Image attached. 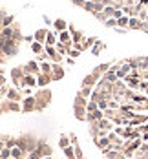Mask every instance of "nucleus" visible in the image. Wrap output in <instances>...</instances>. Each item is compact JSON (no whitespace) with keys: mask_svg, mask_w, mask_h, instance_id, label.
<instances>
[{"mask_svg":"<svg viewBox=\"0 0 148 159\" xmlns=\"http://www.w3.org/2000/svg\"><path fill=\"white\" fill-rule=\"evenodd\" d=\"M37 144H38V141L35 139V135H31V134H24V135H20V137L16 139V146L22 148L26 154L33 152V150L37 148Z\"/></svg>","mask_w":148,"mask_h":159,"instance_id":"f257e3e1","label":"nucleus"},{"mask_svg":"<svg viewBox=\"0 0 148 159\" xmlns=\"http://www.w3.org/2000/svg\"><path fill=\"white\" fill-rule=\"evenodd\" d=\"M35 102H37V111H42L49 102H51V92L46 90V88H40L37 93H35Z\"/></svg>","mask_w":148,"mask_h":159,"instance_id":"f03ea898","label":"nucleus"},{"mask_svg":"<svg viewBox=\"0 0 148 159\" xmlns=\"http://www.w3.org/2000/svg\"><path fill=\"white\" fill-rule=\"evenodd\" d=\"M18 48H20V42H16L13 39H4V48H2V53L7 57V59H11V57H15L16 53H18Z\"/></svg>","mask_w":148,"mask_h":159,"instance_id":"7ed1b4c3","label":"nucleus"},{"mask_svg":"<svg viewBox=\"0 0 148 159\" xmlns=\"http://www.w3.org/2000/svg\"><path fill=\"white\" fill-rule=\"evenodd\" d=\"M24 75H26V71H24V66H13L11 68V71H9V77L13 80V84L18 86V82L24 79Z\"/></svg>","mask_w":148,"mask_h":159,"instance_id":"20e7f679","label":"nucleus"},{"mask_svg":"<svg viewBox=\"0 0 148 159\" xmlns=\"http://www.w3.org/2000/svg\"><path fill=\"white\" fill-rule=\"evenodd\" d=\"M35 108H37V102H35V95H28L26 99H22V111H24V113L35 111Z\"/></svg>","mask_w":148,"mask_h":159,"instance_id":"39448f33","label":"nucleus"},{"mask_svg":"<svg viewBox=\"0 0 148 159\" xmlns=\"http://www.w3.org/2000/svg\"><path fill=\"white\" fill-rule=\"evenodd\" d=\"M24 71H26V75H38L40 73V64L37 62V59L29 61V62L24 64Z\"/></svg>","mask_w":148,"mask_h":159,"instance_id":"423d86ee","label":"nucleus"},{"mask_svg":"<svg viewBox=\"0 0 148 159\" xmlns=\"http://www.w3.org/2000/svg\"><path fill=\"white\" fill-rule=\"evenodd\" d=\"M37 86V75H24V79L18 82V90H24V88H33Z\"/></svg>","mask_w":148,"mask_h":159,"instance_id":"0eeeda50","label":"nucleus"},{"mask_svg":"<svg viewBox=\"0 0 148 159\" xmlns=\"http://www.w3.org/2000/svg\"><path fill=\"white\" fill-rule=\"evenodd\" d=\"M64 77V66L62 64H51V80H61Z\"/></svg>","mask_w":148,"mask_h":159,"instance_id":"6e6552de","label":"nucleus"},{"mask_svg":"<svg viewBox=\"0 0 148 159\" xmlns=\"http://www.w3.org/2000/svg\"><path fill=\"white\" fill-rule=\"evenodd\" d=\"M110 66H112V64H110V62L99 64V66H95V68L92 70V73H93V75H95L97 79H102V75H104V73H106V71L110 70Z\"/></svg>","mask_w":148,"mask_h":159,"instance_id":"1a4fd4ad","label":"nucleus"},{"mask_svg":"<svg viewBox=\"0 0 148 159\" xmlns=\"http://www.w3.org/2000/svg\"><path fill=\"white\" fill-rule=\"evenodd\" d=\"M6 99L7 101H15V102H20V99H22V95H20V90L16 88V86H9V90H7V93H6Z\"/></svg>","mask_w":148,"mask_h":159,"instance_id":"9d476101","label":"nucleus"},{"mask_svg":"<svg viewBox=\"0 0 148 159\" xmlns=\"http://www.w3.org/2000/svg\"><path fill=\"white\" fill-rule=\"evenodd\" d=\"M48 28H40V30H37L35 35H33V39H35V42H40V44H46V37H48Z\"/></svg>","mask_w":148,"mask_h":159,"instance_id":"9b49d317","label":"nucleus"},{"mask_svg":"<svg viewBox=\"0 0 148 159\" xmlns=\"http://www.w3.org/2000/svg\"><path fill=\"white\" fill-rule=\"evenodd\" d=\"M99 80H101V79H97V77H95L93 73H88V75H86V77L82 79L81 86H90V88H95V86H97V82H99Z\"/></svg>","mask_w":148,"mask_h":159,"instance_id":"f8f14e48","label":"nucleus"},{"mask_svg":"<svg viewBox=\"0 0 148 159\" xmlns=\"http://www.w3.org/2000/svg\"><path fill=\"white\" fill-rule=\"evenodd\" d=\"M130 71H132V68H130V64L126 62V61H123V64H121V68H119V71H117V79H124L126 75H130Z\"/></svg>","mask_w":148,"mask_h":159,"instance_id":"ddd939ff","label":"nucleus"},{"mask_svg":"<svg viewBox=\"0 0 148 159\" xmlns=\"http://www.w3.org/2000/svg\"><path fill=\"white\" fill-rule=\"evenodd\" d=\"M49 82H53V80H51V75H48V73H38V75H37V86L46 88Z\"/></svg>","mask_w":148,"mask_h":159,"instance_id":"4468645a","label":"nucleus"},{"mask_svg":"<svg viewBox=\"0 0 148 159\" xmlns=\"http://www.w3.org/2000/svg\"><path fill=\"white\" fill-rule=\"evenodd\" d=\"M86 106H75L73 104V115H75V119H79V121H86Z\"/></svg>","mask_w":148,"mask_h":159,"instance_id":"2eb2a0df","label":"nucleus"},{"mask_svg":"<svg viewBox=\"0 0 148 159\" xmlns=\"http://www.w3.org/2000/svg\"><path fill=\"white\" fill-rule=\"evenodd\" d=\"M53 30H55L57 33L66 31V30H68V22H66L64 18H57V20H53Z\"/></svg>","mask_w":148,"mask_h":159,"instance_id":"dca6fc26","label":"nucleus"},{"mask_svg":"<svg viewBox=\"0 0 148 159\" xmlns=\"http://www.w3.org/2000/svg\"><path fill=\"white\" fill-rule=\"evenodd\" d=\"M97 126L101 128V130H104V132H112V128H114V123H112L110 119L102 117L101 121H97Z\"/></svg>","mask_w":148,"mask_h":159,"instance_id":"f3484780","label":"nucleus"},{"mask_svg":"<svg viewBox=\"0 0 148 159\" xmlns=\"http://www.w3.org/2000/svg\"><path fill=\"white\" fill-rule=\"evenodd\" d=\"M57 42H59V33H57V31H48L46 44H44V46H55Z\"/></svg>","mask_w":148,"mask_h":159,"instance_id":"a211bd4d","label":"nucleus"},{"mask_svg":"<svg viewBox=\"0 0 148 159\" xmlns=\"http://www.w3.org/2000/svg\"><path fill=\"white\" fill-rule=\"evenodd\" d=\"M141 28H143V20H139L137 16H130L128 30H137V31H141Z\"/></svg>","mask_w":148,"mask_h":159,"instance_id":"6ab92c4d","label":"nucleus"},{"mask_svg":"<svg viewBox=\"0 0 148 159\" xmlns=\"http://www.w3.org/2000/svg\"><path fill=\"white\" fill-rule=\"evenodd\" d=\"M95 42H97V39H95V37H86V39H84V42L81 44V49H82V51H88V49H92V46H93Z\"/></svg>","mask_w":148,"mask_h":159,"instance_id":"aec40b11","label":"nucleus"},{"mask_svg":"<svg viewBox=\"0 0 148 159\" xmlns=\"http://www.w3.org/2000/svg\"><path fill=\"white\" fill-rule=\"evenodd\" d=\"M128 22H130V16L123 15L121 18H117V28H121V30H128Z\"/></svg>","mask_w":148,"mask_h":159,"instance_id":"412c9836","label":"nucleus"},{"mask_svg":"<svg viewBox=\"0 0 148 159\" xmlns=\"http://www.w3.org/2000/svg\"><path fill=\"white\" fill-rule=\"evenodd\" d=\"M102 80H108V82H112V84H114L115 80H119V79H117V73H115V71L108 70V71H106V73L102 75Z\"/></svg>","mask_w":148,"mask_h":159,"instance_id":"4be33fe9","label":"nucleus"},{"mask_svg":"<svg viewBox=\"0 0 148 159\" xmlns=\"http://www.w3.org/2000/svg\"><path fill=\"white\" fill-rule=\"evenodd\" d=\"M0 39H13V26L9 28H2V33H0Z\"/></svg>","mask_w":148,"mask_h":159,"instance_id":"5701e85b","label":"nucleus"},{"mask_svg":"<svg viewBox=\"0 0 148 159\" xmlns=\"http://www.w3.org/2000/svg\"><path fill=\"white\" fill-rule=\"evenodd\" d=\"M24 150L22 148H18V146H15V148H11V157L13 159H24Z\"/></svg>","mask_w":148,"mask_h":159,"instance_id":"b1692460","label":"nucleus"},{"mask_svg":"<svg viewBox=\"0 0 148 159\" xmlns=\"http://www.w3.org/2000/svg\"><path fill=\"white\" fill-rule=\"evenodd\" d=\"M102 49H104V44H102L101 40H97V42L92 46V49H90V51H92V55H99V53H102Z\"/></svg>","mask_w":148,"mask_h":159,"instance_id":"393cba45","label":"nucleus"},{"mask_svg":"<svg viewBox=\"0 0 148 159\" xmlns=\"http://www.w3.org/2000/svg\"><path fill=\"white\" fill-rule=\"evenodd\" d=\"M70 40H71V33L68 31V30H66V31H61V33H59V42L66 44V42H70Z\"/></svg>","mask_w":148,"mask_h":159,"instance_id":"a878e982","label":"nucleus"},{"mask_svg":"<svg viewBox=\"0 0 148 159\" xmlns=\"http://www.w3.org/2000/svg\"><path fill=\"white\" fill-rule=\"evenodd\" d=\"M31 51L35 53V55H40V53L44 51V44H40V42H35V40H33V42H31Z\"/></svg>","mask_w":148,"mask_h":159,"instance_id":"bb28decb","label":"nucleus"},{"mask_svg":"<svg viewBox=\"0 0 148 159\" xmlns=\"http://www.w3.org/2000/svg\"><path fill=\"white\" fill-rule=\"evenodd\" d=\"M38 64H40V73L51 75V62L49 61H44V62H38Z\"/></svg>","mask_w":148,"mask_h":159,"instance_id":"cd10ccee","label":"nucleus"},{"mask_svg":"<svg viewBox=\"0 0 148 159\" xmlns=\"http://www.w3.org/2000/svg\"><path fill=\"white\" fill-rule=\"evenodd\" d=\"M13 24H15V15L4 16V20H2V26H4V28H9V26H13Z\"/></svg>","mask_w":148,"mask_h":159,"instance_id":"c85d7f7f","label":"nucleus"},{"mask_svg":"<svg viewBox=\"0 0 148 159\" xmlns=\"http://www.w3.org/2000/svg\"><path fill=\"white\" fill-rule=\"evenodd\" d=\"M70 135H64V134H62V135H61V139H59V146H61V148H62V150H64L66 146H70Z\"/></svg>","mask_w":148,"mask_h":159,"instance_id":"c756f323","label":"nucleus"},{"mask_svg":"<svg viewBox=\"0 0 148 159\" xmlns=\"http://www.w3.org/2000/svg\"><path fill=\"white\" fill-rule=\"evenodd\" d=\"M115 9L117 7H114V6H104V15H106V18H114V15H115Z\"/></svg>","mask_w":148,"mask_h":159,"instance_id":"7c9ffc66","label":"nucleus"},{"mask_svg":"<svg viewBox=\"0 0 148 159\" xmlns=\"http://www.w3.org/2000/svg\"><path fill=\"white\" fill-rule=\"evenodd\" d=\"M73 104H75V106H86V104H88V99L77 93V97H75V101H73Z\"/></svg>","mask_w":148,"mask_h":159,"instance_id":"2f4dec72","label":"nucleus"},{"mask_svg":"<svg viewBox=\"0 0 148 159\" xmlns=\"http://www.w3.org/2000/svg\"><path fill=\"white\" fill-rule=\"evenodd\" d=\"M92 92H93V88H90V86H81V90H79V95H82V97H88L92 95Z\"/></svg>","mask_w":148,"mask_h":159,"instance_id":"473e14b6","label":"nucleus"},{"mask_svg":"<svg viewBox=\"0 0 148 159\" xmlns=\"http://www.w3.org/2000/svg\"><path fill=\"white\" fill-rule=\"evenodd\" d=\"M55 49H57L62 57H68V48H66L62 42H57V44H55Z\"/></svg>","mask_w":148,"mask_h":159,"instance_id":"72a5a7b5","label":"nucleus"},{"mask_svg":"<svg viewBox=\"0 0 148 159\" xmlns=\"http://www.w3.org/2000/svg\"><path fill=\"white\" fill-rule=\"evenodd\" d=\"M84 11H88V13H95V6H93V2H90V0H86V4H84V7H82Z\"/></svg>","mask_w":148,"mask_h":159,"instance_id":"f704fd0d","label":"nucleus"},{"mask_svg":"<svg viewBox=\"0 0 148 159\" xmlns=\"http://www.w3.org/2000/svg\"><path fill=\"white\" fill-rule=\"evenodd\" d=\"M81 49H75V48H71L70 51H68V57H71V59H79L81 57Z\"/></svg>","mask_w":148,"mask_h":159,"instance_id":"c9c22d12","label":"nucleus"},{"mask_svg":"<svg viewBox=\"0 0 148 159\" xmlns=\"http://www.w3.org/2000/svg\"><path fill=\"white\" fill-rule=\"evenodd\" d=\"M73 152H75V157H77V159H84V154H82V148L79 146V144H75V146H73Z\"/></svg>","mask_w":148,"mask_h":159,"instance_id":"e433bc0d","label":"nucleus"},{"mask_svg":"<svg viewBox=\"0 0 148 159\" xmlns=\"http://www.w3.org/2000/svg\"><path fill=\"white\" fill-rule=\"evenodd\" d=\"M104 26L106 28H117V18H106V22H104Z\"/></svg>","mask_w":148,"mask_h":159,"instance_id":"4c0bfd02","label":"nucleus"},{"mask_svg":"<svg viewBox=\"0 0 148 159\" xmlns=\"http://www.w3.org/2000/svg\"><path fill=\"white\" fill-rule=\"evenodd\" d=\"M93 16H95V18H97L99 22H102V24H104V22H106V15H104V13H102V11H101V13H93Z\"/></svg>","mask_w":148,"mask_h":159,"instance_id":"58836bf2","label":"nucleus"},{"mask_svg":"<svg viewBox=\"0 0 148 159\" xmlns=\"http://www.w3.org/2000/svg\"><path fill=\"white\" fill-rule=\"evenodd\" d=\"M75 7H84V4H86V0H70Z\"/></svg>","mask_w":148,"mask_h":159,"instance_id":"ea45409f","label":"nucleus"},{"mask_svg":"<svg viewBox=\"0 0 148 159\" xmlns=\"http://www.w3.org/2000/svg\"><path fill=\"white\" fill-rule=\"evenodd\" d=\"M70 143H71V146L79 144V143H77V135H75V134H70Z\"/></svg>","mask_w":148,"mask_h":159,"instance_id":"a19ab883","label":"nucleus"},{"mask_svg":"<svg viewBox=\"0 0 148 159\" xmlns=\"http://www.w3.org/2000/svg\"><path fill=\"white\" fill-rule=\"evenodd\" d=\"M2 86H6V75L4 73H0V88Z\"/></svg>","mask_w":148,"mask_h":159,"instance_id":"79ce46f5","label":"nucleus"},{"mask_svg":"<svg viewBox=\"0 0 148 159\" xmlns=\"http://www.w3.org/2000/svg\"><path fill=\"white\" fill-rule=\"evenodd\" d=\"M66 62L70 64V66H73V64H75V59H71V57H68V59H66Z\"/></svg>","mask_w":148,"mask_h":159,"instance_id":"37998d69","label":"nucleus"},{"mask_svg":"<svg viewBox=\"0 0 148 159\" xmlns=\"http://www.w3.org/2000/svg\"><path fill=\"white\" fill-rule=\"evenodd\" d=\"M24 40H26V42H29V44H31L33 40H35V39H33V37H24Z\"/></svg>","mask_w":148,"mask_h":159,"instance_id":"c03bdc74","label":"nucleus"},{"mask_svg":"<svg viewBox=\"0 0 148 159\" xmlns=\"http://www.w3.org/2000/svg\"><path fill=\"white\" fill-rule=\"evenodd\" d=\"M44 159H53V157H51V156H48V157H44Z\"/></svg>","mask_w":148,"mask_h":159,"instance_id":"a18cd8bd","label":"nucleus"},{"mask_svg":"<svg viewBox=\"0 0 148 159\" xmlns=\"http://www.w3.org/2000/svg\"><path fill=\"white\" fill-rule=\"evenodd\" d=\"M90 2H99V0H90Z\"/></svg>","mask_w":148,"mask_h":159,"instance_id":"49530a36","label":"nucleus"}]
</instances>
